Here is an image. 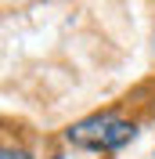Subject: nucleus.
<instances>
[{"label": "nucleus", "mask_w": 155, "mask_h": 159, "mask_svg": "<svg viewBox=\"0 0 155 159\" xmlns=\"http://www.w3.org/2000/svg\"><path fill=\"white\" fill-rule=\"evenodd\" d=\"M137 138V127L130 119H123L119 112H94V116L79 119L65 130V141L76 148H90V152H116L126 141Z\"/></svg>", "instance_id": "f257e3e1"}, {"label": "nucleus", "mask_w": 155, "mask_h": 159, "mask_svg": "<svg viewBox=\"0 0 155 159\" xmlns=\"http://www.w3.org/2000/svg\"><path fill=\"white\" fill-rule=\"evenodd\" d=\"M0 159H33V156H29V152H22V148H11V145H7V148L0 152Z\"/></svg>", "instance_id": "f03ea898"}]
</instances>
